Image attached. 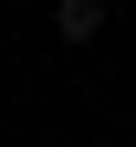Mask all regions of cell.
Wrapping results in <instances>:
<instances>
[{
    "instance_id": "obj_1",
    "label": "cell",
    "mask_w": 136,
    "mask_h": 147,
    "mask_svg": "<svg viewBox=\"0 0 136 147\" xmlns=\"http://www.w3.org/2000/svg\"><path fill=\"white\" fill-rule=\"evenodd\" d=\"M52 32L63 42H105V0H52Z\"/></svg>"
}]
</instances>
